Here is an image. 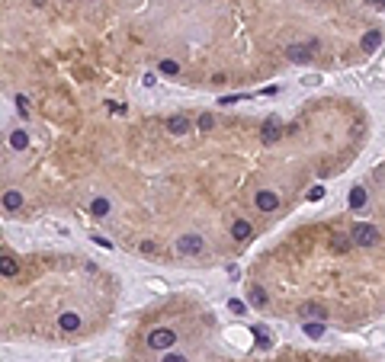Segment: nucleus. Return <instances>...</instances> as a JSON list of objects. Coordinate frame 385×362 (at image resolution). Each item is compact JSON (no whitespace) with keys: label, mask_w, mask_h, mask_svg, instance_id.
Listing matches in <instances>:
<instances>
[{"label":"nucleus","mask_w":385,"mask_h":362,"mask_svg":"<svg viewBox=\"0 0 385 362\" xmlns=\"http://www.w3.org/2000/svg\"><path fill=\"white\" fill-rule=\"evenodd\" d=\"M196 128H199V132H212V128H215V115L212 112H202L199 122H196Z\"/></svg>","instance_id":"aec40b11"},{"label":"nucleus","mask_w":385,"mask_h":362,"mask_svg":"<svg viewBox=\"0 0 385 362\" xmlns=\"http://www.w3.org/2000/svg\"><path fill=\"white\" fill-rule=\"evenodd\" d=\"M254 206H257V211H273V208H279V196L270 193V189H260L254 196Z\"/></svg>","instance_id":"39448f33"},{"label":"nucleus","mask_w":385,"mask_h":362,"mask_svg":"<svg viewBox=\"0 0 385 362\" xmlns=\"http://www.w3.org/2000/svg\"><path fill=\"white\" fill-rule=\"evenodd\" d=\"M158 67H161V74H167V77H173V74H177V71H180V64H177V61H167V58H164V61H161V64H158Z\"/></svg>","instance_id":"412c9836"},{"label":"nucleus","mask_w":385,"mask_h":362,"mask_svg":"<svg viewBox=\"0 0 385 362\" xmlns=\"http://www.w3.org/2000/svg\"><path fill=\"white\" fill-rule=\"evenodd\" d=\"M228 308H231L234 314H244L247 308H244V302H238V298H231V302H228Z\"/></svg>","instance_id":"5701e85b"},{"label":"nucleus","mask_w":385,"mask_h":362,"mask_svg":"<svg viewBox=\"0 0 385 362\" xmlns=\"http://www.w3.org/2000/svg\"><path fill=\"white\" fill-rule=\"evenodd\" d=\"M279 135H282V128H279L276 119H270L267 125H263V141H267V145H270V141H279Z\"/></svg>","instance_id":"f8f14e48"},{"label":"nucleus","mask_w":385,"mask_h":362,"mask_svg":"<svg viewBox=\"0 0 385 362\" xmlns=\"http://www.w3.org/2000/svg\"><path fill=\"white\" fill-rule=\"evenodd\" d=\"M302 330L308 333V337H324V320H305V327H302Z\"/></svg>","instance_id":"2eb2a0df"},{"label":"nucleus","mask_w":385,"mask_h":362,"mask_svg":"<svg viewBox=\"0 0 385 362\" xmlns=\"http://www.w3.org/2000/svg\"><path fill=\"white\" fill-rule=\"evenodd\" d=\"M308 199H312V202L324 199V186H312V189H308Z\"/></svg>","instance_id":"4be33fe9"},{"label":"nucleus","mask_w":385,"mask_h":362,"mask_svg":"<svg viewBox=\"0 0 385 362\" xmlns=\"http://www.w3.org/2000/svg\"><path fill=\"white\" fill-rule=\"evenodd\" d=\"M251 224H247V221H234L231 224V237H234V241H247V237H251Z\"/></svg>","instance_id":"ddd939ff"},{"label":"nucleus","mask_w":385,"mask_h":362,"mask_svg":"<svg viewBox=\"0 0 385 362\" xmlns=\"http://www.w3.org/2000/svg\"><path fill=\"white\" fill-rule=\"evenodd\" d=\"M106 106H110V112H119V115L125 112V106H119V103H106Z\"/></svg>","instance_id":"a878e982"},{"label":"nucleus","mask_w":385,"mask_h":362,"mask_svg":"<svg viewBox=\"0 0 385 362\" xmlns=\"http://www.w3.org/2000/svg\"><path fill=\"white\" fill-rule=\"evenodd\" d=\"M251 305H257V308H267V292H263L260 285H251Z\"/></svg>","instance_id":"a211bd4d"},{"label":"nucleus","mask_w":385,"mask_h":362,"mask_svg":"<svg viewBox=\"0 0 385 362\" xmlns=\"http://www.w3.org/2000/svg\"><path fill=\"white\" fill-rule=\"evenodd\" d=\"M350 247H353V237L350 234H334L330 237V250H334V254H347Z\"/></svg>","instance_id":"6e6552de"},{"label":"nucleus","mask_w":385,"mask_h":362,"mask_svg":"<svg viewBox=\"0 0 385 362\" xmlns=\"http://www.w3.org/2000/svg\"><path fill=\"white\" fill-rule=\"evenodd\" d=\"M90 211L97 218H106V215H110V202H106V199H93L90 202Z\"/></svg>","instance_id":"6ab92c4d"},{"label":"nucleus","mask_w":385,"mask_h":362,"mask_svg":"<svg viewBox=\"0 0 385 362\" xmlns=\"http://www.w3.org/2000/svg\"><path fill=\"white\" fill-rule=\"evenodd\" d=\"M16 106H19L23 115H29V100H26V97H16Z\"/></svg>","instance_id":"b1692460"},{"label":"nucleus","mask_w":385,"mask_h":362,"mask_svg":"<svg viewBox=\"0 0 385 362\" xmlns=\"http://www.w3.org/2000/svg\"><path fill=\"white\" fill-rule=\"evenodd\" d=\"M64 3H67V0H64Z\"/></svg>","instance_id":"cd10ccee"},{"label":"nucleus","mask_w":385,"mask_h":362,"mask_svg":"<svg viewBox=\"0 0 385 362\" xmlns=\"http://www.w3.org/2000/svg\"><path fill=\"white\" fill-rule=\"evenodd\" d=\"M10 145L16 148V151H26V148H29V135H26V132H13L10 135Z\"/></svg>","instance_id":"dca6fc26"},{"label":"nucleus","mask_w":385,"mask_h":362,"mask_svg":"<svg viewBox=\"0 0 385 362\" xmlns=\"http://www.w3.org/2000/svg\"><path fill=\"white\" fill-rule=\"evenodd\" d=\"M19 272V263L13 257H0V276H16Z\"/></svg>","instance_id":"4468645a"},{"label":"nucleus","mask_w":385,"mask_h":362,"mask_svg":"<svg viewBox=\"0 0 385 362\" xmlns=\"http://www.w3.org/2000/svg\"><path fill=\"white\" fill-rule=\"evenodd\" d=\"M58 324H61V330L74 333V330H77V327H80V317H77V314H74V311H64L61 317H58Z\"/></svg>","instance_id":"9b49d317"},{"label":"nucleus","mask_w":385,"mask_h":362,"mask_svg":"<svg viewBox=\"0 0 385 362\" xmlns=\"http://www.w3.org/2000/svg\"><path fill=\"white\" fill-rule=\"evenodd\" d=\"M299 317H302V320H324V317H328V311H324L321 305H302V308H299Z\"/></svg>","instance_id":"0eeeda50"},{"label":"nucleus","mask_w":385,"mask_h":362,"mask_svg":"<svg viewBox=\"0 0 385 362\" xmlns=\"http://www.w3.org/2000/svg\"><path fill=\"white\" fill-rule=\"evenodd\" d=\"M173 343H177V333H173L170 327H158V330L148 333V346H151V350H158V353H167Z\"/></svg>","instance_id":"f03ea898"},{"label":"nucleus","mask_w":385,"mask_h":362,"mask_svg":"<svg viewBox=\"0 0 385 362\" xmlns=\"http://www.w3.org/2000/svg\"><path fill=\"white\" fill-rule=\"evenodd\" d=\"M164 362H186V356H180V353H164Z\"/></svg>","instance_id":"393cba45"},{"label":"nucleus","mask_w":385,"mask_h":362,"mask_svg":"<svg viewBox=\"0 0 385 362\" xmlns=\"http://www.w3.org/2000/svg\"><path fill=\"white\" fill-rule=\"evenodd\" d=\"M350 208H353V211H363V208H366V189H363V186H353V189H350Z\"/></svg>","instance_id":"1a4fd4ad"},{"label":"nucleus","mask_w":385,"mask_h":362,"mask_svg":"<svg viewBox=\"0 0 385 362\" xmlns=\"http://www.w3.org/2000/svg\"><path fill=\"white\" fill-rule=\"evenodd\" d=\"M23 206V196L16 193V189H10V193H3V208H19Z\"/></svg>","instance_id":"f3484780"},{"label":"nucleus","mask_w":385,"mask_h":362,"mask_svg":"<svg viewBox=\"0 0 385 362\" xmlns=\"http://www.w3.org/2000/svg\"><path fill=\"white\" fill-rule=\"evenodd\" d=\"M167 132L170 135H186V132H193V122L186 119V115H170V119H167Z\"/></svg>","instance_id":"423d86ee"},{"label":"nucleus","mask_w":385,"mask_h":362,"mask_svg":"<svg viewBox=\"0 0 385 362\" xmlns=\"http://www.w3.org/2000/svg\"><path fill=\"white\" fill-rule=\"evenodd\" d=\"M363 52H369V54H373L376 49H379V45H382V36H379V29H369L366 32V36H363Z\"/></svg>","instance_id":"9d476101"},{"label":"nucleus","mask_w":385,"mask_h":362,"mask_svg":"<svg viewBox=\"0 0 385 362\" xmlns=\"http://www.w3.org/2000/svg\"><path fill=\"white\" fill-rule=\"evenodd\" d=\"M373 6H379V10H385V0H369Z\"/></svg>","instance_id":"bb28decb"},{"label":"nucleus","mask_w":385,"mask_h":362,"mask_svg":"<svg viewBox=\"0 0 385 362\" xmlns=\"http://www.w3.org/2000/svg\"><path fill=\"white\" fill-rule=\"evenodd\" d=\"M315 52H318V42H305V45H289L286 49V58L289 61H295V64H305V61H312L315 58Z\"/></svg>","instance_id":"7ed1b4c3"},{"label":"nucleus","mask_w":385,"mask_h":362,"mask_svg":"<svg viewBox=\"0 0 385 362\" xmlns=\"http://www.w3.org/2000/svg\"><path fill=\"white\" fill-rule=\"evenodd\" d=\"M202 244H206V241H202V234H180L177 250H180L183 257H190V254H199V250H202Z\"/></svg>","instance_id":"20e7f679"},{"label":"nucleus","mask_w":385,"mask_h":362,"mask_svg":"<svg viewBox=\"0 0 385 362\" xmlns=\"http://www.w3.org/2000/svg\"><path fill=\"white\" fill-rule=\"evenodd\" d=\"M350 237H353L356 247H373V244H379V231H376V224H366V221L353 224V228H350Z\"/></svg>","instance_id":"f257e3e1"}]
</instances>
